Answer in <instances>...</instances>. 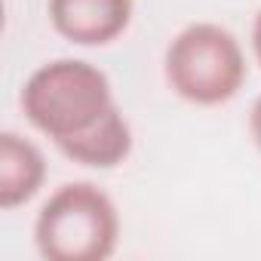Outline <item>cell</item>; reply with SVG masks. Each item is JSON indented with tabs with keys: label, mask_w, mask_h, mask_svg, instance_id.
<instances>
[{
	"label": "cell",
	"mask_w": 261,
	"mask_h": 261,
	"mask_svg": "<svg viewBox=\"0 0 261 261\" xmlns=\"http://www.w3.org/2000/svg\"><path fill=\"white\" fill-rule=\"evenodd\" d=\"M25 120L56 148L89 133L117 108L108 74L86 59H53L28 74L19 92Z\"/></svg>",
	"instance_id": "1"
},
{
	"label": "cell",
	"mask_w": 261,
	"mask_h": 261,
	"mask_svg": "<svg viewBox=\"0 0 261 261\" xmlns=\"http://www.w3.org/2000/svg\"><path fill=\"white\" fill-rule=\"evenodd\" d=\"M120 243V212L92 181H68L34 218V246L46 261H105Z\"/></svg>",
	"instance_id": "2"
},
{
	"label": "cell",
	"mask_w": 261,
	"mask_h": 261,
	"mask_svg": "<svg viewBox=\"0 0 261 261\" xmlns=\"http://www.w3.org/2000/svg\"><path fill=\"white\" fill-rule=\"evenodd\" d=\"M163 74L178 98L209 108L230 101L243 89L249 65L233 31L218 22H191L169 40Z\"/></svg>",
	"instance_id": "3"
},
{
	"label": "cell",
	"mask_w": 261,
	"mask_h": 261,
	"mask_svg": "<svg viewBox=\"0 0 261 261\" xmlns=\"http://www.w3.org/2000/svg\"><path fill=\"white\" fill-rule=\"evenodd\" d=\"M133 0H46V16L65 40L77 46H108L133 22Z\"/></svg>",
	"instance_id": "4"
},
{
	"label": "cell",
	"mask_w": 261,
	"mask_h": 261,
	"mask_svg": "<svg viewBox=\"0 0 261 261\" xmlns=\"http://www.w3.org/2000/svg\"><path fill=\"white\" fill-rule=\"evenodd\" d=\"M46 181V157L16 129L0 133V209L13 212L34 200Z\"/></svg>",
	"instance_id": "5"
},
{
	"label": "cell",
	"mask_w": 261,
	"mask_h": 261,
	"mask_svg": "<svg viewBox=\"0 0 261 261\" xmlns=\"http://www.w3.org/2000/svg\"><path fill=\"white\" fill-rule=\"evenodd\" d=\"M59 151L77 166L89 169H114L133 154V126L120 108H111L89 133L59 145Z\"/></svg>",
	"instance_id": "6"
},
{
	"label": "cell",
	"mask_w": 261,
	"mask_h": 261,
	"mask_svg": "<svg viewBox=\"0 0 261 261\" xmlns=\"http://www.w3.org/2000/svg\"><path fill=\"white\" fill-rule=\"evenodd\" d=\"M249 133H252L255 148L261 151V95L252 101V111H249Z\"/></svg>",
	"instance_id": "7"
},
{
	"label": "cell",
	"mask_w": 261,
	"mask_h": 261,
	"mask_svg": "<svg viewBox=\"0 0 261 261\" xmlns=\"http://www.w3.org/2000/svg\"><path fill=\"white\" fill-rule=\"evenodd\" d=\"M252 53H255V59H258V65H261V10H258L255 19H252Z\"/></svg>",
	"instance_id": "8"
}]
</instances>
